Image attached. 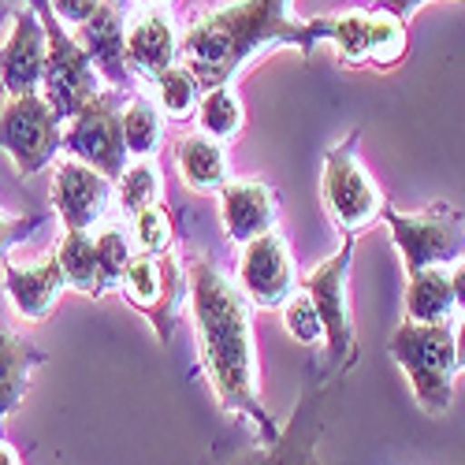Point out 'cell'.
<instances>
[{"instance_id":"6da1fadb","label":"cell","mask_w":465,"mask_h":465,"mask_svg":"<svg viewBox=\"0 0 465 465\" xmlns=\"http://www.w3.org/2000/svg\"><path fill=\"white\" fill-rule=\"evenodd\" d=\"M186 294L193 328H198L202 369L209 376L220 410L250 420L257 432V447L272 450L280 443V429L257 391V346L250 321L253 305L246 302L239 283H231L202 253L186 261Z\"/></svg>"},{"instance_id":"7a4b0ae2","label":"cell","mask_w":465,"mask_h":465,"mask_svg":"<svg viewBox=\"0 0 465 465\" xmlns=\"http://www.w3.org/2000/svg\"><path fill=\"white\" fill-rule=\"evenodd\" d=\"M331 19H291V0H235L198 15L179 42L183 64L198 74L205 90L231 86L257 56L276 45H294L305 60L328 42Z\"/></svg>"},{"instance_id":"3957f363","label":"cell","mask_w":465,"mask_h":465,"mask_svg":"<svg viewBox=\"0 0 465 465\" xmlns=\"http://www.w3.org/2000/svg\"><path fill=\"white\" fill-rule=\"evenodd\" d=\"M387 354L406 372L417 406L440 417L450 410L454 399V372H458V351H454V328L447 324H413L406 321L387 339Z\"/></svg>"},{"instance_id":"277c9868","label":"cell","mask_w":465,"mask_h":465,"mask_svg":"<svg viewBox=\"0 0 465 465\" xmlns=\"http://www.w3.org/2000/svg\"><path fill=\"white\" fill-rule=\"evenodd\" d=\"M354 242L358 235H342V246L321 261L313 272L298 280V291L313 298L321 324H324V351L328 365L351 369L358 358V339H354V305H351V264H354Z\"/></svg>"},{"instance_id":"5b68a950","label":"cell","mask_w":465,"mask_h":465,"mask_svg":"<svg viewBox=\"0 0 465 465\" xmlns=\"http://www.w3.org/2000/svg\"><path fill=\"white\" fill-rule=\"evenodd\" d=\"M30 8L37 12L45 26V74H42V94L60 115V124L71 120L90 97L101 94V74L90 64L86 49L79 45V37H71L60 30V19L53 15L49 0H30Z\"/></svg>"},{"instance_id":"8992f818","label":"cell","mask_w":465,"mask_h":465,"mask_svg":"<svg viewBox=\"0 0 465 465\" xmlns=\"http://www.w3.org/2000/svg\"><path fill=\"white\" fill-rule=\"evenodd\" d=\"M361 131H351L339 145L328 149L324 157V172H321V193H324V209L331 213V220L339 223L342 235H358L369 223L380 220L387 198L380 193V186L369 179L361 157Z\"/></svg>"},{"instance_id":"52a82bcc","label":"cell","mask_w":465,"mask_h":465,"mask_svg":"<svg viewBox=\"0 0 465 465\" xmlns=\"http://www.w3.org/2000/svg\"><path fill=\"white\" fill-rule=\"evenodd\" d=\"M380 220L391 227V242L402 253L406 276L424 268L458 264L465 257V223L450 205H429L424 213H399L383 205Z\"/></svg>"},{"instance_id":"ba28073f","label":"cell","mask_w":465,"mask_h":465,"mask_svg":"<svg viewBox=\"0 0 465 465\" xmlns=\"http://www.w3.org/2000/svg\"><path fill=\"white\" fill-rule=\"evenodd\" d=\"M60 149H64L60 115L53 112L42 90L5 101V108H0V153L15 164L23 179L49 168Z\"/></svg>"},{"instance_id":"9c48e42d","label":"cell","mask_w":465,"mask_h":465,"mask_svg":"<svg viewBox=\"0 0 465 465\" xmlns=\"http://www.w3.org/2000/svg\"><path fill=\"white\" fill-rule=\"evenodd\" d=\"M124 101H127L124 90H101L97 97H90L74 112L64 131L67 157L86 161L90 168H97L108 179H120L124 168L131 164V153L124 145V127H120Z\"/></svg>"},{"instance_id":"30bf717a","label":"cell","mask_w":465,"mask_h":465,"mask_svg":"<svg viewBox=\"0 0 465 465\" xmlns=\"http://www.w3.org/2000/svg\"><path fill=\"white\" fill-rule=\"evenodd\" d=\"M127 302L145 313L157 328L161 342H172L179 313H183V287H186V264L172 253H134L127 272L120 280Z\"/></svg>"},{"instance_id":"8fae6325","label":"cell","mask_w":465,"mask_h":465,"mask_svg":"<svg viewBox=\"0 0 465 465\" xmlns=\"http://www.w3.org/2000/svg\"><path fill=\"white\" fill-rule=\"evenodd\" d=\"M239 291L246 294L250 305L257 309H280L294 291V261L280 231H264V235L250 239L239 253Z\"/></svg>"},{"instance_id":"7c38bea8","label":"cell","mask_w":465,"mask_h":465,"mask_svg":"<svg viewBox=\"0 0 465 465\" xmlns=\"http://www.w3.org/2000/svg\"><path fill=\"white\" fill-rule=\"evenodd\" d=\"M112 179L86 161L64 157L53 172V209L67 231H90L104 220L112 205Z\"/></svg>"},{"instance_id":"4fadbf2b","label":"cell","mask_w":465,"mask_h":465,"mask_svg":"<svg viewBox=\"0 0 465 465\" xmlns=\"http://www.w3.org/2000/svg\"><path fill=\"white\" fill-rule=\"evenodd\" d=\"M45 74V26L34 8L12 12V34L0 45V90L8 97L37 94Z\"/></svg>"},{"instance_id":"5bb4252c","label":"cell","mask_w":465,"mask_h":465,"mask_svg":"<svg viewBox=\"0 0 465 465\" xmlns=\"http://www.w3.org/2000/svg\"><path fill=\"white\" fill-rule=\"evenodd\" d=\"M220 223L223 235L246 246L250 239L276 231L280 223V193L276 186H268L261 179H227L220 186Z\"/></svg>"},{"instance_id":"9a60e30c","label":"cell","mask_w":465,"mask_h":465,"mask_svg":"<svg viewBox=\"0 0 465 465\" xmlns=\"http://www.w3.org/2000/svg\"><path fill=\"white\" fill-rule=\"evenodd\" d=\"M79 45L86 49L90 64L97 67L101 83H108L112 90L131 94L134 71L127 64V19L120 8L101 0L97 12L79 26Z\"/></svg>"},{"instance_id":"2e32d148","label":"cell","mask_w":465,"mask_h":465,"mask_svg":"<svg viewBox=\"0 0 465 465\" xmlns=\"http://www.w3.org/2000/svg\"><path fill=\"white\" fill-rule=\"evenodd\" d=\"M64 287L67 280H64L56 250H49L37 264H15L12 257L5 261V291L15 305V313L26 321H45Z\"/></svg>"},{"instance_id":"e0dca14e","label":"cell","mask_w":465,"mask_h":465,"mask_svg":"<svg viewBox=\"0 0 465 465\" xmlns=\"http://www.w3.org/2000/svg\"><path fill=\"white\" fill-rule=\"evenodd\" d=\"M127 64H131L134 74H142V79H157L161 71H168L172 64H179L175 23L161 8L142 12L127 26Z\"/></svg>"},{"instance_id":"ac0fdd59","label":"cell","mask_w":465,"mask_h":465,"mask_svg":"<svg viewBox=\"0 0 465 465\" xmlns=\"http://www.w3.org/2000/svg\"><path fill=\"white\" fill-rule=\"evenodd\" d=\"M45 361H49L45 351H37L26 335L0 328V429H5V420L23 406L26 391H30V372Z\"/></svg>"},{"instance_id":"d6986e66","label":"cell","mask_w":465,"mask_h":465,"mask_svg":"<svg viewBox=\"0 0 465 465\" xmlns=\"http://www.w3.org/2000/svg\"><path fill=\"white\" fill-rule=\"evenodd\" d=\"M175 164H179L186 186L198 193H213L231 179L223 142H216L209 134H183L175 142Z\"/></svg>"},{"instance_id":"ffe728a7","label":"cell","mask_w":465,"mask_h":465,"mask_svg":"<svg viewBox=\"0 0 465 465\" xmlns=\"http://www.w3.org/2000/svg\"><path fill=\"white\" fill-rule=\"evenodd\" d=\"M458 313L450 276L443 268H424L406 276V321L413 324H447Z\"/></svg>"},{"instance_id":"44dd1931","label":"cell","mask_w":465,"mask_h":465,"mask_svg":"<svg viewBox=\"0 0 465 465\" xmlns=\"http://www.w3.org/2000/svg\"><path fill=\"white\" fill-rule=\"evenodd\" d=\"M120 127H124V145L131 157H157V149L164 142V112L157 108V101H149L145 94H127Z\"/></svg>"},{"instance_id":"7402d4cb","label":"cell","mask_w":465,"mask_h":465,"mask_svg":"<svg viewBox=\"0 0 465 465\" xmlns=\"http://www.w3.org/2000/svg\"><path fill=\"white\" fill-rule=\"evenodd\" d=\"M56 257H60L64 280H67L71 291L90 294V298L104 294L101 268H97V250H94L90 231H67V235L60 239V246H56Z\"/></svg>"},{"instance_id":"603a6c76","label":"cell","mask_w":465,"mask_h":465,"mask_svg":"<svg viewBox=\"0 0 465 465\" xmlns=\"http://www.w3.org/2000/svg\"><path fill=\"white\" fill-rule=\"evenodd\" d=\"M198 131L216 138V142H231L242 134V124H246V112H242V101L235 97L231 86H213L202 94L198 101Z\"/></svg>"},{"instance_id":"cb8c5ba5","label":"cell","mask_w":465,"mask_h":465,"mask_svg":"<svg viewBox=\"0 0 465 465\" xmlns=\"http://www.w3.org/2000/svg\"><path fill=\"white\" fill-rule=\"evenodd\" d=\"M153 83H157V108L164 115H172V120H186V115L198 112V101H202L205 86L198 83V74H193L186 64H172Z\"/></svg>"},{"instance_id":"d4e9b609","label":"cell","mask_w":465,"mask_h":465,"mask_svg":"<svg viewBox=\"0 0 465 465\" xmlns=\"http://www.w3.org/2000/svg\"><path fill=\"white\" fill-rule=\"evenodd\" d=\"M115 183H120V209L127 216H138L149 205H161L164 179H161V168L153 157H138L134 164H127Z\"/></svg>"},{"instance_id":"484cf974","label":"cell","mask_w":465,"mask_h":465,"mask_svg":"<svg viewBox=\"0 0 465 465\" xmlns=\"http://www.w3.org/2000/svg\"><path fill=\"white\" fill-rule=\"evenodd\" d=\"M406 19H399L387 8L369 12V64L372 67H399L406 56Z\"/></svg>"},{"instance_id":"4316f807","label":"cell","mask_w":465,"mask_h":465,"mask_svg":"<svg viewBox=\"0 0 465 465\" xmlns=\"http://www.w3.org/2000/svg\"><path fill=\"white\" fill-rule=\"evenodd\" d=\"M328 42L339 56V64H369V12H342L331 15Z\"/></svg>"},{"instance_id":"83f0119b","label":"cell","mask_w":465,"mask_h":465,"mask_svg":"<svg viewBox=\"0 0 465 465\" xmlns=\"http://www.w3.org/2000/svg\"><path fill=\"white\" fill-rule=\"evenodd\" d=\"M94 250H97V268H101V283H104V294L112 287H120L127 264L134 257V242L124 227H104L101 235L94 239Z\"/></svg>"},{"instance_id":"f1b7e54d","label":"cell","mask_w":465,"mask_h":465,"mask_svg":"<svg viewBox=\"0 0 465 465\" xmlns=\"http://www.w3.org/2000/svg\"><path fill=\"white\" fill-rule=\"evenodd\" d=\"M134 223V242L142 253H172L175 242V220L164 205H149L138 216H131Z\"/></svg>"},{"instance_id":"f546056e","label":"cell","mask_w":465,"mask_h":465,"mask_svg":"<svg viewBox=\"0 0 465 465\" xmlns=\"http://www.w3.org/2000/svg\"><path fill=\"white\" fill-rule=\"evenodd\" d=\"M280 309H283V324H287V331H291L294 342H302V346H324L321 313H317L313 298H309L305 291H294Z\"/></svg>"},{"instance_id":"4dcf8cb0","label":"cell","mask_w":465,"mask_h":465,"mask_svg":"<svg viewBox=\"0 0 465 465\" xmlns=\"http://www.w3.org/2000/svg\"><path fill=\"white\" fill-rule=\"evenodd\" d=\"M45 220H49V213H30V216H8V213H0V264H5L12 257V250L19 242H26Z\"/></svg>"},{"instance_id":"1f68e13d","label":"cell","mask_w":465,"mask_h":465,"mask_svg":"<svg viewBox=\"0 0 465 465\" xmlns=\"http://www.w3.org/2000/svg\"><path fill=\"white\" fill-rule=\"evenodd\" d=\"M49 5H53V15H56L60 23H67V26L79 30V26L97 12L101 0H49Z\"/></svg>"},{"instance_id":"d6a6232c","label":"cell","mask_w":465,"mask_h":465,"mask_svg":"<svg viewBox=\"0 0 465 465\" xmlns=\"http://www.w3.org/2000/svg\"><path fill=\"white\" fill-rule=\"evenodd\" d=\"M424 5H429V0H380V5L376 8H387V12H395L399 19H410L417 8H424Z\"/></svg>"},{"instance_id":"836d02e7","label":"cell","mask_w":465,"mask_h":465,"mask_svg":"<svg viewBox=\"0 0 465 465\" xmlns=\"http://www.w3.org/2000/svg\"><path fill=\"white\" fill-rule=\"evenodd\" d=\"M450 291H454V305L465 313V257L458 261V268L450 272Z\"/></svg>"},{"instance_id":"e575fe53","label":"cell","mask_w":465,"mask_h":465,"mask_svg":"<svg viewBox=\"0 0 465 465\" xmlns=\"http://www.w3.org/2000/svg\"><path fill=\"white\" fill-rule=\"evenodd\" d=\"M454 351H458V369H465V317L454 328Z\"/></svg>"},{"instance_id":"d590c367","label":"cell","mask_w":465,"mask_h":465,"mask_svg":"<svg viewBox=\"0 0 465 465\" xmlns=\"http://www.w3.org/2000/svg\"><path fill=\"white\" fill-rule=\"evenodd\" d=\"M0 465H23V458H19L5 440H0Z\"/></svg>"},{"instance_id":"8d00e7d4","label":"cell","mask_w":465,"mask_h":465,"mask_svg":"<svg viewBox=\"0 0 465 465\" xmlns=\"http://www.w3.org/2000/svg\"><path fill=\"white\" fill-rule=\"evenodd\" d=\"M8 15H12V5H8V0H0V30H5Z\"/></svg>"},{"instance_id":"74e56055","label":"cell","mask_w":465,"mask_h":465,"mask_svg":"<svg viewBox=\"0 0 465 465\" xmlns=\"http://www.w3.org/2000/svg\"><path fill=\"white\" fill-rule=\"evenodd\" d=\"M149 8H164V5H172V0H145Z\"/></svg>"}]
</instances>
